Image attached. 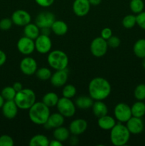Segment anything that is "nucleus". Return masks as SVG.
<instances>
[{
	"label": "nucleus",
	"instance_id": "obj_44",
	"mask_svg": "<svg viewBox=\"0 0 145 146\" xmlns=\"http://www.w3.org/2000/svg\"><path fill=\"white\" fill-rule=\"evenodd\" d=\"M49 145L50 146H62L63 143L61 142V141H58V140L54 139V140H52L51 141H50Z\"/></svg>",
	"mask_w": 145,
	"mask_h": 146
},
{
	"label": "nucleus",
	"instance_id": "obj_46",
	"mask_svg": "<svg viewBox=\"0 0 145 146\" xmlns=\"http://www.w3.org/2000/svg\"><path fill=\"white\" fill-rule=\"evenodd\" d=\"M101 1H102V0H89L91 5H94V6L99 5V4L101 3Z\"/></svg>",
	"mask_w": 145,
	"mask_h": 146
},
{
	"label": "nucleus",
	"instance_id": "obj_10",
	"mask_svg": "<svg viewBox=\"0 0 145 146\" xmlns=\"http://www.w3.org/2000/svg\"><path fill=\"white\" fill-rule=\"evenodd\" d=\"M18 51L24 55H30L35 51V41L34 39L24 36L18 39L16 44Z\"/></svg>",
	"mask_w": 145,
	"mask_h": 146
},
{
	"label": "nucleus",
	"instance_id": "obj_18",
	"mask_svg": "<svg viewBox=\"0 0 145 146\" xmlns=\"http://www.w3.org/2000/svg\"><path fill=\"white\" fill-rule=\"evenodd\" d=\"M88 128V122L82 118L75 119L70 123L69 131L74 135L83 133Z\"/></svg>",
	"mask_w": 145,
	"mask_h": 146
},
{
	"label": "nucleus",
	"instance_id": "obj_19",
	"mask_svg": "<svg viewBox=\"0 0 145 146\" xmlns=\"http://www.w3.org/2000/svg\"><path fill=\"white\" fill-rule=\"evenodd\" d=\"M65 121V117L61 115L59 112L52 113L48 117L47 122L44 125L47 128H56L58 127L62 126Z\"/></svg>",
	"mask_w": 145,
	"mask_h": 146
},
{
	"label": "nucleus",
	"instance_id": "obj_39",
	"mask_svg": "<svg viewBox=\"0 0 145 146\" xmlns=\"http://www.w3.org/2000/svg\"><path fill=\"white\" fill-rule=\"evenodd\" d=\"M136 24L142 29L145 30V11H142L137 14L136 16Z\"/></svg>",
	"mask_w": 145,
	"mask_h": 146
},
{
	"label": "nucleus",
	"instance_id": "obj_5",
	"mask_svg": "<svg viewBox=\"0 0 145 146\" xmlns=\"http://www.w3.org/2000/svg\"><path fill=\"white\" fill-rule=\"evenodd\" d=\"M36 96L31 88H23L16 94L14 101L18 108L21 110H28L36 103Z\"/></svg>",
	"mask_w": 145,
	"mask_h": 146
},
{
	"label": "nucleus",
	"instance_id": "obj_4",
	"mask_svg": "<svg viewBox=\"0 0 145 146\" xmlns=\"http://www.w3.org/2000/svg\"><path fill=\"white\" fill-rule=\"evenodd\" d=\"M47 61L51 68L57 71L66 69L69 63V58L64 51L55 49L48 53Z\"/></svg>",
	"mask_w": 145,
	"mask_h": 146
},
{
	"label": "nucleus",
	"instance_id": "obj_11",
	"mask_svg": "<svg viewBox=\"0 0 145 146\" xmlns=\"http://www.w3.org/2000/svg\"><path fill=\"white\" fill-rule=\"evenodd\" d=\"M55 21V15L50 11H42L37 15L35 24L41 29L51 28Z\"/></svg>",
	"mask_w": 145,
	"mask_h": 146
},
{
	"label": "nucleus",
	"instance_id": "obj_35",
	"mask_svg": "<svg viewBox=\"0 0 145 146\" xmlns=\"http://www.w3.org/2000/svg\"><path fill=\"white\" fill-rule=\"evenodd\" d=\"M134 95L135 98L138 101H144L145 100V84H139L135 88L134 91Z\"/></svg>",
	"mask_w": 145,
	"mask_h": 146
},
{
	"label": "nucleus",
	"instance_id": "obj_32",
	"mask_svg": "<svg viewBox=\"0 0 145 146\" xmlns=\"http://www.w3.org/2000/svg\"><path fill=\"white\" fill-rule=\"evenodd\" d=\"M129 8L133 13L139 14L143 11L144 4L142 0H131L129 3Z\"/></svg>",
	"mask_w": 145,
	"mask_h": 146
},
{
	"label": "nucleus",
	"instance_id": "obj_25",
	"mask_svg": "<svg viewBox=\"0 0 145 146\" xmlns=\"http://www.w3.org/2000/svg\"><path fill=\"white\" fill-rule=\"evenodd\" d=\"M94 100L90 96H80L75 100V106L80 109H88L92 108Z\"/></svg>",
	"mask_w": 145,
	"mask_h": 146
},
{
	"label": "nucleus",
	"instance_id": "obj_17",
	"mask_svg": "<svg viewBox=\"0 0 145 146\" xmlns=\"http://www.w3.org/2000/svg\"><path fill=\"white\" fill-rule=\"evenodd\" d=\"M4 116L7 119H14L18 114V108L14 100L5 101L2 108H1Z\"/></svg>",
	"mask_w": 145,
	"mask_h": 146
},
{
	"label": "nucleus",
	"instance_id": "obj_37",
	"mask_svg": "<svg viewBox=\"0 0 145 146\" xmlns=\"http://www.w3.org/2000/svg\"><path fill=\"white\" fill-rule=\"evenodd\" d=\"M13 21L11 19L4 18L0 20V29L3 31H7L12 27Z\"/></svg>",
	"mask_w": 145,
	"mask_h": 146
},
{
	"label": "nucleus",
	"instance_id": "obj_21",
	"mask_svg": "<svg viewBox=\"0 0 145 146\" xmlns=\"http://www.w3.org/2000/svg\"><path fill=\"white\" fill-rule=\"evenodd\" d=\"M51 29L55 35L63 36L68 32V27L65 21L61 20H55L51 26Z\"/></svg>",
	"mask_w": 145,
	"mask_h": 146
},
{
	"label": "nucleus",
	"instance_id": "obj_27",
	"mask_svg": "<svg viewBox=\"0 0 145 146\" xmlns=\"http://www.w3.org/2000/svg\"><path fill=\"white\" fill-rule=\"evenodd\" d=\"M59 100L58 94L55 92H48L44 96L42 99V102L49 108H53L56 106L58 101Z\"/></svg>",
	"mask_w": 145,
	"mask_h": 146
},
{
	"label": "nucleus",
	"instance_id": "obj_30",
	"mask_svg": "<svg viewBox=\"0 0 145 146\" xmlns=\"http://www.w3.org/2000/svg\"><path fill=\"white\" fill-rule=\"evenodd\" d=\"M35 74L38 79L42 80V81L49 80L52 76L51 71L46 67H41V68H38Z\"/></svg>",
	"mask_w": 145,
	"mask_h": 146
},
{
	"label": "nucleus",
	"instance_id": "obj_42",
	"mask_svg": "<svg viewBox=\"0 0 145 146\" xmlns=\"http://www.w3.org/2000/svg\"><path fill=\"white\" fill-rule=\"evenodd\" d=\"M7 55L2 50H0V66H2L7 61Z\"/></svg>",
	"mask_w": 145,
	"mask_h": 146
},
{
	"label": "nucleus",
	"instance_id": "obj_40",
	"mask_svg": "<svg viewBox=\"0 0 145 146\" xmlns=\"http://www.w3.org/2000/svg\"><path fill=\"white\" fill-rule=\"evenodd\" d=\"M112 36V31L110 28H104L101 31V37L103 38L104 39L107 40L108 38H110Z\"/></svg>",
	"mask_w": 145,
	"mask_h": 146
},
{
	"label": "nucleus",
	"instance_id": "obj_48",
	"mask_svg": "<svg viewBox=\"0 0 145 146\" xmlns=\"http://www.w3.org/2000/svg\"><path fill=\"white\" fill-rule=\"evenodd\" d=\"M142 59H143V61H142V66H143V68L145 69V58H142Z\"/></svg>",
	"mask_w": 145,
	"mask_h": 146
},
{
	"label": "nucleus",
	"instance_id": "obj_28",
	"mask_svg": "<svg viewBox=\"0 0 145 146\" xmlns=\"http://www.w3.org/2000/svg\"><path fill=\"white\" fill-rule=\"evenodd\" d=\"M132 116L142 118L145 115V104L142 101H138L135 102L131 106Z\"/></svg>",
	"mask_w": 145,
	"mask_h": 146
},
{
	"label": "nucleus",
	"instance_id": "obj_23",
	"mask_svg": "<svg viewBox=\"0 0 145 146\" xmlns=\"http://www.w3.org/2000/svg\"><path fill=\"white\" fill-rule=\"evenodd\" d=\"M24 34L26 36L35 40L41 34V31H40V28L36 24L30 22L29 24H26L24 27Z\"/></svg>",
	"mask_w": 145,
	"mask_h": 146
},
{
	"label": "nucleus",
	"instance_id": "obj_9",
	"mask_svg": "<svg viewBox=\"0 0 145 146\" xmlns=\"http://www.w3.org/2000/svg\"><path fill=\"white\" fill-rule=\"evenodd\" d=\"M35 49L42 54H48L52 48V41L49 36L40 34L35 40Z\"/></svg>",
	"mask_w": 145,
	"mask_h": 146
},
{
	"label": "nucleus",
	"instance_id": "obj_47",
	"mask_svg": "<svg viewBox=\"0 0 145 146\" xmlns=\"http://www.w3.org/2000/svg\"><path fill=\"white\" fill-rule=\"evenodd\" d=\"M4 102H5V100L4 99V98L2 97V96H1V94H0V109L2 108V106H3V105H4Z\"/></svg>",
	"mask_w": 145,
	"mask_h": 146
},
{
	"label": "nucleus",
	"instance_id": "obj_8",
	"mask_svg": "<svg viewBox=\"0 0 145 146\" xmlns=\"http://www.w3.org/2000/svg\"><path fill=\"white\" fill-rule=\"evenodd\" d=\"M114 115L119 122L126 123L132 116L131 107L125 103H119L115 106Z\"/></svg>",
	"mask_w": 145,
	"mask_h": 146
},
{
	"label": "nucleus",
	"instance_id": "obj_43",
	"mask_svg": "<svg viewBox=\"0 0 145 146\" xmlns=\"http://www.w3.org/2000/svg\"><path fill=\"white\" fill-rule=\"evenodd\" d=\"M12 86L13 88H14V90L16 91V93L18 92V91H21V90L23 89V86L21 82H15L14 84H13Z\"/></svg>",
	"mask_w": 145,
	"mask_h": 146
},
{
	"label": "nucleus",
	"instance_id": "obj_2",
	"mask_svg": "<svg viewBox=\"0 0 145 146\" xmlns=\"http://www.w3.org/2000/svg\"><path fill=\"white\" fill-rule=\"evenodd\" d=\"M51 115L50 108L41 102H36L28 109V117L36 125H45Z\"/></svg>",
	"mask_w": 145,
	"mask_h": 146
},
{
	"label": "nucleus",
	"instance_id": "obj_15",
	"mask_svg": "<svg viewBox=\"0 0 145 146\" xmlns=\"http://www.w3.org/2000/svg\"><path fill=\"white\" fill-rule=\"evenodd\" d=\"M68 78V73L67 69L57 70L52 74L51 78V83L53 86L61 87L66 84Z\"/></svg>",
	"mask_w": 145,
	"mask_h": 146
},
{
	"label": "nucleus",
	"instance_id": "obj_16",
	"mask_svg": "<svg viewBox=\"0 0 145 146\" xmlns=\"http://www.w3.org/2000/svg\"><path fill=\"white\" fill-rule=\"evenodd\" d=\"M126 126L131 134H139L144 131V125L141 118L132 116L126 122Z\"/></svg>",
	"mask_w": 145,
	"mask_h": 146
},
{
	"label": "nucleus",
	"instance_id": "obj_3",
	"mask_svg": "<svg viewBox=\"0 0 145 146\" xmlns=\"http://www.w3.org/2000/svg\"><path fill=\"white\" fill-rule=\"evenodd\" d=\"M130 134L126 125L119 122L110 130V141L115 146L125 145L129 141Z\"/></svg>",
	"mask_w": 145,
	"mask_h": 146
},
{
	"label": "nucleus",
	"instance_id": "obj_22",
	"mask_svg": "<svg viewBox=\"0 0 145 146\" xmlns=\"http://www.w3.org/2000/svg\"><path fill=\"white\" fill-rule=\"evenodd\" d=\"M92 112L97 118H100L107 115L108 112V108L106 104L102 101H95L92 106Z\"/></svg>",
	"mask_w": 145,
	"mask_h": 146
},
{
	"label": "nucleus",
	"instance_id": "obj_31",
	"mask_svg": "<svg viewBox=\"0 0 145 146\" xmlns=\"http://www.w3.org/2000/svg\"><path fill=\"white\" fill-rule=\"evenodd\" d=\"M16 94V91L14 90L13 86H6L1 90V95L5 101L14 100Z\"/></svg>",
	"mask_w": 145,
	"mask_h": 146
},
{
	"label": "nucleus",
	"instance_id": "obj_1",
	"mask_svg": "<svg viewBox=\"0 0 145 146\" xmlns=\"http://www.w3.org/2000/svg\"><path fill=\"white\" fill-rule=\"evenodd\" d=\"M88 91L90 96L94 101H103L110 95L112 87L105 78L95 77L90 81Z\"/></svg>",
	"mask_w": 145,
	"mask_h": 146
},
{
	"label": "nucleus",
	"instance_id": "obj_24",
	"mask_svg": "<svg viewBox=\"0 0 145 146\" xmlns=\"http://www.w3.org/2000/svg\"><path fill=\"white\" fill-rule=\"evenodd\" d=\"M70 133H71V132H70L69 129L62 125V126L55 128L53 134V137L55 139L63 143L65 142V141L68 139L70 136Z\"/></svg>",
	"mask_w": 145,
	"mask_h": 146
},
{
	"label": "nucleus",
	"instance_id": "obj_36",
	"mask_svg": "<svg viewBox=\"0 0 145 146\" xmlns=\"http://www.w3.org/2000/svg\"><path fill=\"white\" fill-rule=\"evenodd\" d=\"M14 145V140L10 135H2L0 136V146H13Z\"/></svg>",
	"mask_w": 145,
	"mask_h": 146
},
{
	"label": "nucleus",
	"instance_id": "obj_34",
	"mask_svg": "<svg viewBox=\"0 0 145 146\" xmlns=\"http://www.w3.org/2000/svg\"><path fill=\"white\" fill-rule=\"evenodd\" d=\"M122 26L126 29H132L136 24V16L128 14L125 16L122 21Z\"/></svg>",
	"mask_w": 145,
	"mask_h": 146
},
{
	"label": "nucleus",
	"instance_id": "obj_13",
	"mask_svg": "<svg viewBox=\"0 0 145 146\" xmlns=\"http://www.w3.org/2000/svg\"><path fill=\"white\" fill-rule=\"evenodd\" d=\"M13 24L18 27H25L31 21L29 13L24 9H18L14 11L11 17Z\"/></svg>",
	"mask_w": 145,
	"mask_h": 146
},
{
	"label": "nucleus",
	"instance_id": "obj_12",
	"mask_svg": "<svg viewBox=\"0 0 145 146\" xmlns=\"http://www.w3.org/2000/svg\"><path fill=\"white\" fill-rule=\"evenodd\" d=\"M20 69L21 72L26 76L35 74L38 69V64L34 58L26 56L23 58L20 62Z\"/></svg>",
	"mask_w": 145,
	"mask_h": 146
},
{
	"label": "nucleus",
	"instance_id": "obj_20",
	"mask_svg": "<svg viewBox=\"0 0 145 146\" xmlns=\"http://www.w3.org/2000/svg\"><path fill=\"white\" fill-rule=\"evenodd\" d=\"M98 125L101 129L104 131H110L116 125V121L113 117L107 114L104 116L98 118Z\"/></svg>",
	"mask_w": 145,
	"mask_h": 146
},
{
	"label": "nucleus",
	"instance_id": "obj_45",
	"mask_svg": "<svg viewBox=\"0 0 145 146\" xmlns=\"http://www.w3.org/2000/svg\"><path fill=\"white\" fill-rule=\"evenodd\" d=\"M51 28H43L41 29V34L46 36H49L51 34Z\"/></svg>",
	"mask_w": 145,
	"mask_h": 146
},
{
	"label": "nucleus",
	"instance_id": "obj_33",
	"mask_svg": "<svg viewBox=\"0 0 145 146\" xmlns=\"http://www.w3.org/2000/svg\"><path fill=\"white\" fill-rule=\"evenodd\" d=\"M76 88L72 84H67L64 86L62 90V95L63 97L68 98H72L76 95Z\"/></svg>",
	"mask_w": 145,
	"mask_h": 146
},
{
	"label": "nucleus",
	"instance_id": "obj_6",
	"mask_svg": "<svg viewBox=\"0 0 145 146\" xmlns=\"http://www.w3.org/2000/svg\"><path fill=\"white\" fill-rule=\"evenodd\" d=\"M76 106L71 101V98L63 96L59 98L56 107L58 111L65 118L72 117L76 111Z\"/></svg>",
	"mask_w": 145,
	"mask_h": 146
},
{
	"label": "nucleus",
	"instance_id": "obj_14",
	"mask_svg": "<svg viewBox=\"0 0 145 146\" xmlns=\"http://www.w3.org/2000/svg\"><path fill=\"white\" fill-rule=\"evenodd\" d=\"M90 6L89 0H75L72 4V11L78 17H85L89 13Z\"/></svg>",
	"mask_w": 145,
	"mask_h": 146
},
{
	"label": "nucleus",
	"instance_id": "obj_29",
	"mask_svg": "<svg viewBox=\"0 0 145 146\" xmlns=\"http://www.w3.org/2000/svg\"><path fill=\"white\" fill-rule=\"evenodd\" d=\"M134 54L139 58H145V39L141 38L134 43L133 46Z\"/></svg>",
	"mask_w": 145,
	"mask_h": 146
},
{
	"label": "nucleus",
	"instance_id": "obj_38",
	"mask_svg": "<svg viewBox=\"0 0 145 146\" xmlns=\"http://www.w3.org/2000/svg\"><path fill=\"white\" fill-rule=\"evenodd\" d=\"M107 42L108 46L111 47V48H117L121 44V41L119 39V38L116 36H113L110 37L109 38H108L107 40Z\"/></svg>",
	"mask_w": 145,
	"mask_h": 146
},
{
	"label": "nucleus",
	"instance_id": "obj_41",
	"mask_svg": "<svg viewBox=\"0 0 145 146\" xmlns=\"http://www.w3.org/2000/svg\"><path fill=\"white\" fill-rule=\"evenodd\" d=\"M36 4L42 7H49L53 4L55 0H35Z\"/></svg>",
	"mask_w": 145,
	"mask_h": 146
},
{
	"label": "nucleus",
	"instance_id": "obj_26",
	"mask_svg": "<svg viewBox=\"0 0 145 146\" xmlns=\"http://www.w3.org/2000/svg\"><path fill=\"white\" fill-rule=\"evenodd\" d=\"M50 141L45 135L37 134L30 139L28 145L30 146H48Z\"/></svg>",
	"mask_w": 145,
	"mask_h": 146
},
{
	"label": "nucleus",
	"instance_id": "obj_7",
	"mask_svg": "<svg viewBox=\"0 0 145 146\" xmlns=\"http://www.w3.org/2000/svg\"><path fill=\"white\" fill-rule=\"evenodd\" d=\"M91 54L95 57H102L106 54L108 49V44L107 40L102 37H97L94 38L90 44Z\"/></svg>",
	"mask_w": 145,
	"mask_h": 146
}]
</instances>
